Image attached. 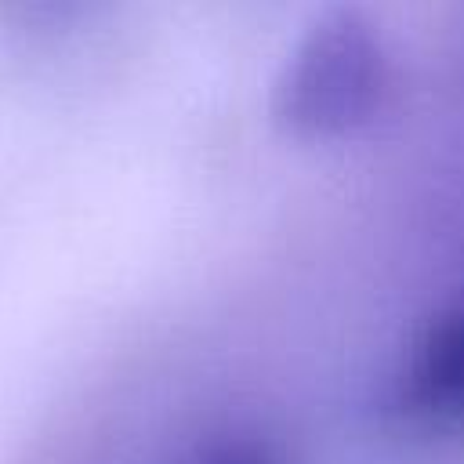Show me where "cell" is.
I'll use <instances>...</instances> for the list:
<instances>
[{
    "label": "cell",
    "mask_w": 464,
    "mask_h": 464,
    "mask_svg": "<svg viewBox=\"0 0 464 464\" xmlns=\"http://www.w3.org/2000/svg\"><path fill=\"white\" fill-rule=\"evenodd\" d=\"M399 402L420 420H464V301L439 315L413 348L402 370Z\"/></svg>",
    "instance_id": "2"
},
{
    "label": "cell",
    "mask_w": 464,
    "mask_h": 464,
    "mask_svg": "<svg viewBox=\"0 0 464 464\" xmlns=\"http://www.w3.org/2000/svg\"><path fill=\"white\" fill-rule=\"evenodd\" d=\"M185 464H276L265 450H257L254 442H210L203 450L192 453V460Z\"/></svg>",
    "instance_id": "3"
},
{
    "label": "cell",
    "mask_w": 464,
    "mask_h": 464,
    "mask_svg": "<svg viewBox=\"0 0 464 464\" xmlns=\"http://www.w3.org/2000/svg\"><path fill=\"white\" fill-rule=\"evenodd\" d=\"M388 94V54L355 11L323 14L286 54L276 80V120L301 138L352 134Z\"/></svg>",
    "instance_id": "1"
}]
</instances>
